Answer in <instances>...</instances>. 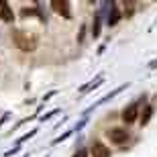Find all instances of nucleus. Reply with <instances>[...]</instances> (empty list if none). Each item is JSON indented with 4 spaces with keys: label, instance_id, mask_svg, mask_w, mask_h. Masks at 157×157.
<instances>
[{
    "label": "nucleus",
    "instance_id": "nucleus-1",
    "mask_svg": "<svg viewBox=\"0 0 157 157\" xmlns=\"http://www.w3.org/2000/svg\"><path fill=\"white\" fill-rule=\"evenodd\" d=\"M12 39H14L17 47H18V49H23V51H33V49L37 47L35 37H33V35H29V33H23V31H17Z\"/></svg>",
    "mask_w": 157,
    "mask_h": 157
},
{
    "label": "nucleus",
    "instance_id": "nucleus-2",
    "mask_svg": "<svg viewBox=\"0 0 157 157\" xmlns=\"http://www.w3.org/2000/svg\"><path fill=\"white\" fill-rule=\"evenodd\" d=\"M108 137L112 139V143L122 145V143L128 139V133L124 131V128H110V131H108Z\"/></svg>",
    "mask_w": 157,
    "mask_h": 157
},
{
    "label": "nucleus",
    "instance_id": "nucleus-3",
    "mask_svg": "<svg viewBox=\"0 0 157 157\" xmlns=\"http://www.w3.org/2000/svg\"><path fill=\"white\" fill-rule=\"evenodd\" d=\"M51 6H53V10L57 12V14H61V17H65V18H70V17H71V12H70V4H67L65 0H53Z\"/></svg>",
    "mask_w": 157,
    "mask_h": 157
},
{
    "label": "nucleus",
    "instance_id": "nucleus-4",
    "mask_svg": "<svg viewBox=\"0 0 157 157\" xmlns=\"http://www.w3.org/2000/svg\"><path fill=\"white\" fill-rule=\"evenodd\" d=\"M137 114H139V108H137V104L127 106V108L122 110V122H127V124L135 122V121H137Z\"/></svg>",
    "mask_w": 157,
    "mask_h": 157
},
{
    "label": "nucleus",
    "instance_id": "nucleus-5",
    "mask_svg": "<svg viewBox=\"0 0 157 157\" xmlns=\"http://www.w3.org/2000/svg\"><path fill=\"white\" fill-rule=\"evenodd\" d=\"M90 153H92V157H110V149H108L106 145H102L100 141H96V143L92 145Z\"/></svg>",
    "mask_w": 157,
    "mask_h": 157
},
{
    "label": "nucleus",
    "instance_id": "nucleus-6",
    "mask_svg": "<svg viewBox=\"0 0 157 157\" xmlns=\"http://www.w3.org/2000/svg\"><path fill=\"white\" fill-rule=\"evenodd\" d=\"M0 18L6 21V23H12L14 21V14H12V8L8 6V2L0 0Z\"/></svg>",
    "mask_w": 157,
    "mask_h": 157
},
{
    "label": "nucleus",
    "instance_id": "nucleus-7",
    "mask_svg": "<svg viewBox=\"0 0 157 157\" xmlns=\"http://www.w3.org/2000/svg\"><path fill=\"white\" fill-rule=\"evenodd\" d=\"M118 21H121V10H118L117 6H114V4L110 2V12H108V25H110V27H114V25H117Z\"/></svg>",
    "mask_w": 157,
    "mask_h": 157
},
{
    "label": "nucleus",
    "instance_id": "nucleus-8",
    "mask_svg": "<svg viewBox=\"0 0 157 157\" xmlns=\"http://www.w3.org/2000/svg\"><path fill=\"white\" fill-rule=\"evenodd\" d=\"M151 114H153V108L149 104L145 106V108H143V112H141V124H143V127H145L147 122H149V118H151Z\"/></svg>",
    "mask_w": 157,
    "mask_h": 157
},
{
    "label": "nucleus",
    "instance_id": "nucleus-9",
    "mask_svg": "<svg viewBox=\"0 0 157 157\" xmlns=\"http://www.w3.org/2000/svg\"><path fill=\"white\" fill-rule=\"evenodd\" d=\"M76 157H86V151H78V153H76Z\"/></svg>",
    "mask_w": 157,
    "mask_h": 157
}]
</instances>
